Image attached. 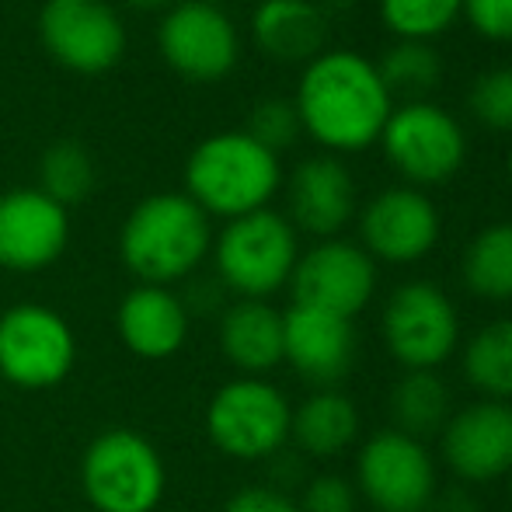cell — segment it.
<instances>
[{"mask_svg":"<svg viewBox=\"0 0 512 512\" xmlns=\"http://www.w3.org/2000/svg\"><path fill=\"white\" fill-rule=\"evenodd\" d=\"M283 182V168L272 150L248 133H216L192 150L185 164V196L209 216H237L269 209Z\"/></svg>","mask_w":512,"mask_h":512,"instance_id":"3","label":"cell"},{"mask_svg":"<svg viewBox=\"0 0 512 512\" xmlns=\"http://www.w3.org/2000/svg\"><path fill=\"white\" fill-rule=\"evenodd\" d=\"M213 251L209 216L178 192H161L133 206L119 234L122 265L143 286H171L189 279Z\"/></svg>","mask_w":512,"mask_h":512,"instance_id":"2","label":"cell"},{"mask_svg":"<svg viewBox=\"0 0 512 512\" xmlns=\"http://www.w3.org/2000/svg\"><path fill=\"white\" fill-rule=\"evenodd\" d=\"M377 70L391 98L405 95L408 102H425V95L443 81V56L436 53L432 42L398 39L377 63Z\"/></svg>","mask_w":512,"mask_h":512,"instance_id":"26","label":"cell"},{"mask_svg":"<svg viewBox=\"0 0 512 512\" xmlns=\"http://www.w3.org/2000/svg\"><path fill=\"white\" fill-rule=\"evenodd\" d=\"M77 335L60 310L14 304L0 314V380L18 391H53L74 373Z\"/></svg>","mask_w":512,"mask_h":512,"instance_id":"7","label":"cell"},{"mask_svg":"<svg viewBox=\"0 0 512 512\" xmlns=\"http://www.w3.org/2000/svg\"><path fill=\"white\" fill-rule=\"evenodd\" d=\"M161 56L189 81H220L237 63V28L216 4L185 0L164 14L157 28Z\"/></svg>","mask_w":512,"mask_h":512,"instance_id":"14","label":"cell"},{"mask_svg":"<svg viewBox=\"0 0 512 512\" xmlns=\"http://www.w3.org/2000/svg\"><path fill=\"white\" fill-rule=\"evenodd\" d=\"M95 189V161L81 143H53L42 154V192L63 209L77 206Z\"/></svg>","mask_w":512,"mask_h":512,"instance_id":"27","label":"cell"},{"mask_svg":"<svg viewBox=\"0 0 512 512\" xmlns=\"http://www.w3.org/2000/svg\"><path fill=\"white\" fill-rule=\"evenodd\" d=\"M425 512H478V502L464 492V488H446V492H436Z\"/></svg>","mask_w":512,"mask_h":512,"instance_id":"34","label":"cell"},{"mask_svg":"<svg viewBox=\"0 0 512 512\" xmlns=\"http://www.w3.org/2000/svg\"><path fill=\"white\" fill-rule=\"evenodd\" d=\"M244 133H248L251 140L262 143L265 150L279 154V150L297 143V136L304 133V126H300V115H297L293 98H262V102L251 108L248 129H244Z\"/></svg>","mask_w":512,"mask_h":512,"instance_id":"30","label":"cell"},{"mask_svg":"<svg viewBox=\"0 0 512 512\" xmlns=\"http://www.w3.org/2000/svg\"><path fill=\"white\" fill-rule=\"evenodd\" d=\"M293 105L304 133L331 154H356L377 143L394 112L377 63L356 49H324L314 56L300 74Z\"/></svg>","mask_w":512,"mask_h":512,"instance_id":"1","label":"cell"},{"mask_svg":"<svg viewBox=\"0 0 512 512\" xmlns=\"http://www.w3.org/2000/svg\"><path fill=\"white\" fill-rule=\"evenodd\" d=\"M70 216L42 189L0 196V269L42 272L67 251Z\"/></svg>","mask_w":512,"mask_h":512,"instance_id":"16","label":"cell"},{"mask_svg":"<svg viewBox=\"0 0 512 512\" xmlns=\"http://www.w3.org/2000/svg\"><path fill=\"white\" fill-rule=\"evenodd\" d=\"M293 405L272 380L234 377L213 391L206 405V436L223 457L272 460L290 443Z\"/></svg>","mask_w":512,"mask_h":512,"instance_id":"6","label":"cell"},{"mask_svg":"<svg viewBox=\"0 0 512 512\" xmlns=\"http://www.w3.org/2000/svg\"><path fill=\"white\" fill-rule=\"evenodd\" d=\"M443 460L460 481H495L512 471V405L474 401L453 411L439 432Z\"/></svg>","mask_w":512,"mask_h":512,"instance_id":"15","label":"cell"},{"mask_svg":"<svg viewBox=\"0 0 512 512\" xmlns=\"http://www.w3.org/2000/svg\"><path fill=\"white\" fill-rule=\"evenodd\" d=\"M439 234H443V216L436 203L411 185L377 192L359 213V237L373 262L380 258L387 265H411L436 248Z\"/></svg>","mask_w":512,"mask_h":512,"instance_id":"13","label":"cell"},{"mask_svg":"<svg viewBox=\"0 0 512 512\" xmlns=\"http://www.w3.org/2000/svg\"><path fill=\"white\" fill-rule=\"evenodd\" d=\"M297 258V227L272 209L227 220L213 241L216 279L241 300H269L272 293L290 286Z\"/></svg>","mask_w":512,"mask_h":512,"instance_id":"5","label":"cell"},{"mask_svg":"<svg viewBox=\"0 0 512 512\" xmlns=\"http://www.w3.org/2000/svg\"><path fill=\"white\" fill-rule=\"evenodd\" d=\"M460 14H467L481 39L512 42V0H464Z\"/></svg>","mask_w":512,"mask_h":512,"instance_id":"32","label":"cell"},{"mask_svg":"<svg viewBox=\"0 0 512 512\" xmlns=\"http://www.w3.org/2000/svg\"><path fill=\"white\" fill-rule=\"evenodd\" d=\"M216 342L237 377H265L283 363V310L269 300H237L223 307Z\"/></svg>","mask_w":512,"mask_h":512,"instance_id":"20","label":"cell"},{"mask_svg":"<svg viewBox=\"0 0 512 512\" xmlns=\"http://www.w3.org/2000/svg\"><path fill=\"white\" fill-rule=\"evenodd\" d=\"M126 4L140 7V11H157V7H168V4H175V0H126Z\"/></svg>","mask_w":512,"mask_h":512,"instance_id":"35","label":"cell"},{"mask_svg":"<svg viewBox=\"0 0 512 512\" xmlns=\"http://www.w3.org/2000/svg\"><path fill=\"white\" fill-rule=\"evenodd\" d=\"M377 7L398 39L432 42L460 18L464 0H377Z\"/></svg>","mask_w":512,"mask_h":512,"instance_id":"28","label":"cell"},{"mask_svg":"<svg viewBox=\"0 0 512 512\" xmlns=\"http://www.w3.org/2000/svg\"><path fill=\"white\" fill-rule=\"evenodd\" d=\"M391 418L398 432L425 443L450 418V387L436 370H405L391 391Z\"/></svg>","mask_w":512,"mask_h":512,"instance_id":"24","label":"cell"},{"mask_svg":"<svg viewBox=\"0 0 512 512\" xmlns=\"http://www.w3.org/2000/svg\"><path fill=\"white\" fill-rule=\"evenodd\" d=\"M464 377L488 401H512V317L485 324L467 338Z\"/></svg>","mask_w":512,"mask_h":512,"instance_id":"25","label":"cell"},{"mask_svg":"<svg viewBox=\"0 0 512 512\" xmlns=\"http://www.w3.org/2000/svg\"><path fill=\"white\" fill-rule=\"evenodd\" d=\"M283 363L317 391L335 387L356 363V328L349 317L293 304L283 310Z\"/></svg>","mask_w":512,"mask_h":512,"instance_id":"17","label":"cell"},{"mask_svg":"<svg viewBox=\"0 0 512 512\" xmlns=\"http://www.w3.org/2000/svg\"><path fill=\"white\" fill-rule=\"evenodd\" d=\"M286 203H290L286 220L293 227L328 241L356 216V178L335 154L307 157L290 175Z\"/></svg>","mask_w":512,"mask_h":512,"instance_id":"19","label":"cell"},{"mask_svg":"<svg viewBox=\"0 0 512 512\" xmlns=\"http://www.w3.org/2000/svg\"><path fill=\"white\" fill-rule=\"evenodd\" d=\"M220 512H300V506L283 488L248 485V488H237V492L223 502Z\"/></svg>","mask_w":512,"mask_h":512,"instance_id":"33","label":"cell"},{"mask_svg":"<svg viewBox=\"0 0 512 512\" xmlns=\"http://www.w3.org/2000/svg\"><path fill=\"white\" fill-rule=\"evenodd\" d=\"M356 485L377 512H425L439 492L436 460L418 439L380 429L359 446Z\"/></svg>","mask_w":512,"mask_h":512,"instance_id":"10","label":"cell"},{"mask_svg":"<svg viewBox=\"0 0 512 512\" xmlns=\"http://www.w3.org/2000/svg\"><path fill=\"white\" fill-rule=\"evenodd\" d=\"M290 286L293 304L328 310L352 321L377 293V262L359 244L328 237L297 258Z\"/></svg>","mask_w":512,"mask_h":512,"instance_id":"12","label":"cell"},{"mask_svg":"<svg viewBox=\"0 0 512 512\" xmlns=\"http://www.w3.org/2000/svg\"><path fill=\"white\" fill-rule=\"evenodd\" d=\"M464 286L481 300L509 304L512 300V220L488 223L471 237L460 258Z\"/></svg>","mask_w":512,"mask_h":512,"instance_id":"23","label":"cell"},{"mask_svg":"<svg viewBox=\"0 0 512 512\" xmlns=\"http://www.w3.org/2000/svg\"><path fill=\"white\" fill-rule=\"evenodd\" d=\"M251 32L265 56L283 63H310L324 53L328 18L314 0H262Z\"/></svg>","mask_w":512,"mask_h":512,"instance_id":"21","label":"cell"},{"mask_svg":"<svg viewBox=\"0 0 512 512\" xmlns=\"http://www.w3.org/2000/svg\"><path fill=\"white\" fill-rule=\"evenodd\" d=\"M506 168H509V182H512V147H509V161H506Z\"/></svg>","mask_w":512,"mask_h":512,"instance_id":"36","label":"cell"},{"mask_svg":"<svg viewBox=\"0 0 512 512\" xmlns=\"http://www.w3.org/2000/svg\"><path fill=\"white\" fill-rule=\"evenodd\" d=\"M380 335L405 370H436L457 352L460 317L453 300L436 283H405L387 297Z\"/></svg>","mask_w":512,"mask_h":512,"instance_id":"9","label":"cell"},{"mask_svg":"<svg viewBox=\"0 0 512 512\" xmlns=\"http://www.w3.org/2000/svg\"><path fill=\"white\" fill-rule=\"evenodd\" d=\"M192 310L171 286H133L115 310V335L129 356L164 363L189 342Z\"/></svg>","mask_w":512,"mask_h":512,"instance_id":"18","label":"cell"},{"mask_svg":"<svg viewBox=\"0 0 512 512\" xmlns=\"http://www.w3.org/2000/svg\"><path fill=\"white\" fill-rule=\"evenodd\" d=\"M467 108L488 129L512 133V67H488L474 77Z\"/></svg>","mask_w":512,"mask_h":512,"instance_id":"29","label":"cell"},{"mask_svg":"<svg viewBox=\"0 0 512 512\" xmlns=\"http://www.w3.org/2000/svg\"><path fill=\"white\" fill-rule=\"evenodd\" d=\"M297 506L300 512H356V488L342 474H314Z\"/></svg>","mask_w":512,"mask_h":512,"instance_id":"31","label":"cell"},{"mask_svg":"<svg viewBox=\"0 0 512 512\" xmlns=\"http://www.w3.org/2000/svg\"><path fill=\"white\" fill-rule=\"evenodd\" d=\"M384 154L391 168L415 185H443L464 168L467 133L446 108L425 102H405L391 112L384 133Z\"/></svg>","mask_w":512,"mask_h":512,"instance_id":"8","label":"cell"},{"mask_svg":"<svg viewBox=\"0 0 512 512\" xmlns=\"http://www.w3.org/2000/svg\"><path fill=\"white\" fill-rule=\"evenodd\" d=\"M359 436V408L335 387L314 391L293 408L290 439L304 457L331 460L345 453Z\"/></svg>","mask_w":512,"mask_h":512,"instance_id":"22","label":"cell"},{"mask_svg":"<svg viewBox=\"0 0 512 512\" xmlns=\"http://www.w3.org/2000/svg\"><path fill=\"white\" fill-rule=\"evenodd\" d=\"M39 32L49 56L77 74H105L126 53V28L105 0H46Z\"/></svg>","mask_w":512,"mask_h":512,"instance_id":"11","label":"cell"},{"mask_svg":"<svg viewBox=\"0 0 512 512\" xmlns=\"http://www.w3.org/2000/svg\"><path fill=\"white\" fill-rule=\"evenodd\" d=\"M77 481L95 512H157L168 495L161 450L129 425L102 429L84 446Z\"/></svg>","mask_w":512,"mask_h":512,"instance_id":"4","label":"cell"}]
</instances>
